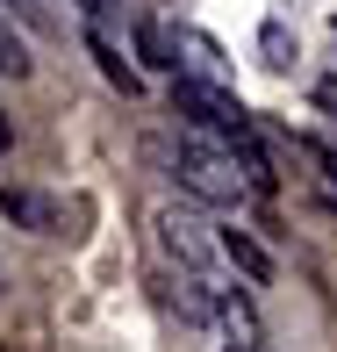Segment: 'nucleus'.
I'll return each instance as SVG.
<instances>
[{
	"label": "nucleus",
	"instance_id": "obj_1",
	"mask_svg": "<svg viewBox=\"0 0 337 352\" xmlns=\"http://www.w3.org/2000/svg\"><path fill=\"white\" fill-rule=\"evenodd\" d=\"M158 245H165L172 259L187 266V274H201V280H208V295H216V287H230V274H222V245L201 230L194 216H180V209H158Z\"/></svg>",
	"mask_w": 337,
	"mask_h": 352
},
{
	"label": "nucleus",
	"instance_id": "obj_2",
	"mask_svg": "<svg viewBox=\"0 0 337 352\" xmlns=\"http://www.w3.org/2000/svg\"><path fill=\"white\" fill-rule=\"evenodd\" d=\"M172 116L208 122V130H237V137L251 130V122H244V108H237L222 87H208V79H172Z\"/></svg>",
	"mask_w": 337,
	"mask_h": 352
},
{
	"label": "nucleus",
	"instance_id": "obj_3",
	"mask_svg": "<svg viewBox=\"0 0 337 352\" xmlns=\"http://www.w3.org/2000/svg\"><path fill=\"white\" fill-rule=\"evenodd\" d=\"M0 216H14L22 230H36V237H58V230H65V216H58V201L29 195V187H8V180H0Z\"/></svg>",
	"mask_w": 337,
	"mask_h": 352
},
{
	"label": "nucleus",
	"instance_id": "obj_4",
	"mask_svg": "<svg viewBox=\"0 0 337 352\" xmlns=\"http://www.w3.org/2000/svg\"><path fill=\"white\" fill-rule=\"evenodd\" d=\"M216 245H222V266H237V274H244L251 287H266V280H272V259H266V245H251L244 230H222Z\"/></svg>",
	"mask_w": 337,
	"mask_h": 352
},
{
	"label": "nucleus",
	"instance_id": "obj_5",
	"mask_svg": "<svg viewBox=\"0 0 337 352\" xmlns=\"http://www.w3.org/2000/svg\"><path fill=\"white\" fill-rule=\"evenodd\" d=\"M137 51H143V58H151V65H165V72H172V65H180V43H172V36H165V29H158V22H137Z\"/></svg>",
	"mask_w": 337,
	"mask_h": 352
},
{
	"label": "nucleus",
	"instance_id": "obj_6",
	"mask_svg": "<svg viewBox=\"0 0 337 352\" xmlns=\"http://www.w3.org/2000/svg\"><path fill=\"white\" fill-rule=\"evenodd\" d=\"M86 51H93V58H101V72H108V79H115V87H122V94H137V65H122V51H115V43H108V36H86Z\"/></svg>",
	"mask_w": 337,
	"mask_h": 352
},
{
	"label": "nucleus",
	"instance_id": "obj_7",
	"mask_svg": "<svg viewBox=\"0 0 337 352\" xmlns=\"http://www.w3.org/2000/svg\"><path fill=\"white\" fill-rule=\"evenodd\" d=\"M259 51H266V65H272V72L294 65V36H287V22H266V29H259Z\"/></svg>",
	"mask_w": 337,
	"mask_h": 352
},
{
	"label": "nucleus",
	"instance_id": "obj_8",
	"mask_svg": "<svg viewBox=\"0 0 337 352\" xmlns=\"http://www.w3.org/2000/svg\"><path fill=\"white\" fill-rule=\"evenodd\" d=\"M0 72H8V79H22V72H29V51L8 36V22H0Z\"/></svg>",
	"mask_w": 337,
	"mask_h": 352
},
{
	"label": "nucleus",
	"instance_id": "obj_9",
	"mask_svg": "<svg viewBox=\"0 0 337 352\" xmlns=\"http://www.w3.org/2000/svg\"><path fill=\"white\" fill-rule=\"evenodd\" d=\"M316 108H330V116H337V79H323V87H316Z\"/></svg>",
	"mask_w": 337,
	"mask_h": 352
},
{
	"label": "nucleus",
	"instance_id": "obj_10",
	"mask_svg": "<svg viewBox=\"0 0 337 352\" xmlns=\"http://www.w3.org/2000/svg\"><path fill=\"white\" fill-rule=\"evenodd\" d=\"M316 158H323V173L337 180V144H316Z\"/></svg>",
	"mask_w": 337,
	"mask_h": 352
},
{
	"label": "nucleus",
	"instance_id": "obj_11",
	"mask_svg": "<svg viewBox=\"0 0 337 352\" xmlns=\"http://www.w3.org/2000/svg\"><path fill=\"white\" fill-rule=\"evenodd\" d=\"M79 8H86V14H101V8H115V0H79Z\"/></svg>",
	"mask_w": 337,
	"mask_h": 352
},
{
	"label": "nucleus",
	"instance_id": "obj_12",
	"mask_svg": "<svg viewBox=\"0 0 337 352\" xmlns=\"http://www.w3.org/2000/svg\"><path fill=\"white\" fill-rule=\"evenodd\" d=\"M0 151H8V116H0Z\"/></svg>",
	"mask_w": 337,
	"mask_h": 352
},
{
	"label": "nucleus",
	"instance_id": "obj_13",
	"mask_svg": "<svg viewBox=\"0 0 337 352\" xmlns=\"http://www.w3.org/2000/svg\"><path fill=\"white\" fill-rule=\"evenodd\" d=\"M0 8H29V0H0Z\"/></svg>",
	"mask_w": 337,
	"mask_h": 352
},
{
	"label": "nucleus",
	"instance_id": "obj_14",
	"mask_svg": "<svg viewBox=\"0 0 337 352\" xmlns=\"http://www.w3.org/2000/svg\"><path fill=\"white\" fill-rule=\"evenodd\" d=\"M230 352H244V345H230Z\"/></svg>",
	"mask_w": 337,
	"mask_h": 352
}]
</instances>
